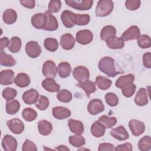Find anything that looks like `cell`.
Returning a JSON list of instances; mask_svg holds the SVG:
<instances>
[{
	"label": "cell",
	"mask_w": 151,
	"mask_h": 151,
	"mask_svg": "<svg viewBox=\"0 0 151 151\" xmlns=\"http://www.w3.org/2000/svg\"><path fill=\"white\" fill-rule=\"evenodd\" d=\"M98 67L102 73L110 77H114L117 74L124 73V71L120 72L116 70L114 60L110 57H104L101 58L98 63Z\"/></svg>",
	"instance_id": "cell-1"
},
{
	"label": "cell",
	"mask_w": 151,
	"mask_h": 151,
	"mask_svg": "<svg viewBox=\"0 0 151 151\" xmlns=\"http://www.w3.org/2000/svg\"><path fill=\"white\" fill-rule=\"evenodd\" d=\"M114 8L113 2L111 0H100L98 1L96 8L97 17H103L109 15Z\"/></svg>",
	"instance_id": "cell-2"
},
{
	"label": "cell",
	"mask_w": 151,
	"mask_h": 151,
	"mask_svg": "<svg viewBox=\"0 0 151 151\" xmlns=\"http://www.w3.org/2000/svg\"><path fill=\"white\" fill-rule=\"evenodd\" d=\"M65 2L68 6L81 11L90 9L93 4L92 0H65Z\"/></svg>",
	"instance_id": "cell-3"
},
{
	"label": "cell",
	"mask_w": 151,
	"mask_h": 151,
	"mask_svg": "<svg viewBox=\"0 0 151 151\" xmlns=\"http://www.w3.org/2000/svg\"><path fill=\"white\" fill-rule=\"evenodd\" d=\"M73 74L74 78L79 83H83L89 80L90 73L88 70L84 66H77L74 68Z\"/></svg>",
	"instance_id": "cell-4"
},
{
	"label": "cell",
	"mask_w": 151,
	"mask_h": 151,
	"mask_svg": "<svg viewBox=\"0 0 151 151\" xmlns=\"http://www.w3.org/2000/svg\"><path fill=\"white\" fill-rule=\"evenodd\" d=\"M42 72L44 77L46 78H54L57 76L58 68L53 61L47 60L42 65Z\"/></svg>",
	"instance_id": "cell-5"
},
{
	"label": "cell",
	"mask_w": 151,
	"mask_h": 151,
	"mask_svg": "<svg viewBox=\"0 0 151 151\" xmlns=\"http://www.w3.org/2000/svg\"><path fill=\"white\" fill-rule=\"evenodd\" d=\"M61 19L66 28H72L76 24V14L70 11L65 10L61 15Z\"/></svg>",
	"instance_id": "cell-6"
},
{
	"label": "cell",
	"mask_w": 151,
	"mask_h": 151,
	"mask_svg": "<svg viewBox=\"0 0 151 151\" xmlns=\"http://www.w3.org/2000/svg\"><path fill=\"white\" fill-rule=\"evenodd\" d=\"M25 51L29 57L35 58L41 54V48L37 42L31 41L27 43L25 45Z\"/></svg>",
	"instance_id": "cell-7"
},
{
	"label": "cell",
	"mask_w": 151,
	"mask_h": 151,
	"mask_svg": "<svg viewBox=\"0 0 151 151\" xmlns=\"http://www.w3.org/2000/svg\"><path fill=\"white\" fill-rule=\"evenodd\" d=\"M93 39V35L88 29H83L78 31L76 34V40L77 42L83 45L90 44Z\"/></svg>",
	"instance_id": "cell-8"
},
{
	"label": "cell",
	"mask_w": 151,
	"mask_h": 151,
	"mask_svg": "<svg viewBox=\"0 0 151 151\" xmlns=\"http://www.w3.org/2000/svg\"><path fill=\"white\" fill-rule=\"evenodd\" d=\"M104 110V106L101 100L95 99L90 101L87 106V110L91 115H96Z\"/></svg>",
	"instance_id": "cell-9"
},
{
	"label": "cell",
	"mask_w": 151,
	"mask_h": 151,
	"mask_svg": "<svg viewBox=\"0 0 151 151\" xmlns=\"http://www.w3.org/2000/svg\"><path fill=\"white\" fill-rule=\"evenodd\" d=\"M129 127L133 135L139 136L144 133L145 130V125L143 122L136 120H130L129 122Z\"/></svg>",
	"instance_id": "cell-10"
},
{
	"label": "cell",
	"mask_w": 151,
	"mask_h": 151,
	"mask_svg": "<svg viewBox=\"0 0 151 151\" xmlns=\"http://www.w3.org/2000/svg\"><path fill=\"white\" fill-rule=\"evenodd\" d=\"M140 35V31L136 25H132L126 30L122 35L121 38L124 41H130L137 39Z\"/></svg>",
	"instance_id": "cell-11"
},
{
	"label": "cell",
	"mask_w": 151,
	"mask_h": 151,
	"mask_svg": "<svg viewBox=\"0 0 151 151\" xmlns=\"http://www.w3.org/2000/svg\"><path fill=\"white\" fill-rule=\"evenodd\" d=\"M6 125L9 129L14 134H21L24 130V124L22 120L15 118L6 122Z\"/></svg>",
	"instance_id": "cell-12"
},
{
	"label": "cell",
	"mask_w": 151,
	"mask_h": 151,
	"mask_svg": "<svg viewBox=\"0 0 151 151\" xmlns=\"http://www.w3.org/2000/svg\"><path fill=\"white\" fill-rule=\"evenodd\" d=\"M17 141L15 137L9 134H6L2 140V146L5 151H15L17 148Z\"/></svg>",
	"instance_id": "cell-13"
},
{
	"label": "cell",
	"mask_w": 151,
	"mask_h": 151,
	"mask_svg": "<svg viewBox=\"0 0 151 151\" xmlns=\"http://www.w3.org/2000/svg\"><path fill=\"white\" fill-rule=\"evenodd\" d=\"M22 99L25 104L31 105L37 102L39 99V94L36 90L31 88L23 93Z\"/></svg>",
	"instance_id": "cell-14"
},
{
	"label": "cell",
	"mask_w": 151,
	"mask_h": 151,
	"mask_svg": "<svg viewBox=\"0 0 151 151\" xmlns=\"http://www.w3.org/2000/svg\"><path fill=\"white\" fill-rule=\"evenodd\" d=\"M110 134L114 138L120 141L126 140L129 137L128 132L123 126H119L111 129L110 132Z\"/></svg>",
	"instance_id": "cell-15"
},
{
	"label": "cell",
	"mask_w": 151,
	"mask_h": 151,
	"mask_svg": "<svg viewBox=\"0 0 151 151\" xmlns=\"http://www.w3.org/2000/svg\"><path fill=\"white\" fill-rule=\"evenodd\" d=\"M75 42V38L71 34L66 33L61 36L60 45L64 50H71L74 47Z\"/></svg>",
	"instance_id": "cell-16"
},
{
	"label": "cell",
	"mask_w": 151,
	"mask_h": 151,
	"mask_svg": "<svg viewBox=\"0 0 151 151\" xmlns=\"http://www.w3.org/2000/svg\"><path fill=\"white\" fill-rule=\"evenodd\" d=\"M14 72L12 70L1 71L0 73V83L1 85L8 86L15 82Z\"/></svg>",
	"instance_id": "cell-17"
},
{
	"label": "cell",
	"mask_w": 151,
	"mask_h": 151,
	"mask_svg": "<svg viewBox=\"0 0 151 151\" xmlns=\"http://www.w3.org/2000/svg\"><path fill=\"white\" fill-rule=\"evenodd\" d=\"M32 26L38 29H44L46 24V16L45 14L37 13L31 17Z\"/></svg>",
	"instance_id": "cell-18"
},
{
	"label": "cell",
	"mask_w": 151,
	"mask_h": 151,
	"mask_svg": "<svg viewBox=\"0 0 151 151\" xmlns=\"http://www.w3.org/2000/svg\"><path fill=\"white\" fill-rule=\"evenodd\" d=\"M44 14L46 16V24L44 29L48 31H54L57 29L58 24L56 18L48 11H45Z\"/></svg>",
	"instance_id": "cell-19"
},
{
	"label": "cell",
	"mask_w": 151,
	"mask_h": 151,
	"mask_svg": "<svg viewBox=\"0 0 151 151\" xmlns=\"http://www.w3.org/2000/svg\"><path fill=\"white\" fill-rule=\"evenodd\" d=\"M52 113L53 116L58 120H63L68 118L71 116V111L67 108L57 106L52 108Z\"/></svg>",
	"instance_id": "cell-20"
},
{
	"label": "cell",
	"mask_w": 151,
	"mask_h": 151,
	"mask_svg": "<svg viewBox=\"0 0 151 151\" xmlns=\"http://www.w3.org/2000/svg\"><path fill=\"white\" fill-rule=\"evenodd\" d=\"M135 103L139 106H143L148 103V93L145 88H140L137 91L134 97Z\"/></svg>",
	"instance_id": "cell-21"
},
{
	"label": "cell",
	"mask_w": 151,
	"mask_h": 151,
	"mask_svg": "<svg viewBox=\"0 0 151 151\" xmlns=\"http://www.w3.org/2000/svg\"><path fill=\"white\" fill-rule=\"evenodd\" d=\"M68 126L70 131L76 134H82L84 132V125L79 120L70 119L68 121Z\"/></svg>",
	"instance_id": "cell-22"
},
{
	"label": "cell",
	"mask_w": 151,
	"mask_h": 151,
	"mask_svg": "<svg viewBox=\"0 0 151 151\" xmlns=\"http://www.w3.org/2000/svg\"><path fill=\"white\" fill-rule=\"evenodd\" d=\"M107 46L111 49H122L124 46V41L116 35L110 37L106 40Z\"/></svg>",
	"instance_id": "cell-23"
},
{
	"label": "cell",
	"mask_w": 151,
	"mask_h": 151,
	"mask_svg": "<svg viewBox=\"0 0 151 151\" xmlns=\"http://www.w3.org/2000/svg\"><path fill=\"white\" fill-rule=\"evenodd\" d=\"M42 87L48 91L54 93L60 90V86L57 84L54 78H46L42 82Z\"/></svg>",
	"instance_id": "cell-24"
},
{
	"label": "cell",
	"mask_w": 151,
	"mask_h": 151,
	"mask_svg": "<svg viewBox=\"0 0 151 151\" xmlns=\"http://www.w3.org/2000/svg\"><path fill=\"white\" fill-rule=\"evenodd\" d=\"M134 80V77L132 74L120 76L116 81L115 85L117 88H123L126 86L132 84Z\"/></svg>",
	"instance_id": "cell-25"
},
{
	"label": "cell",
	"mask_w": 151,
	"mask_h": 151,
	"mask_svg": "<svg viewBox=\"0 0 151 151\" xmlns=\"http://www.w3.org/2000/svg\"><path fill=\"white\" fill-rule=\"evenodd\" d=\"M38 129L41 134L47 136L52 132V126L50 122L46 120H41L38 122Z\"/></svg>",
	"instance_id": "cell-26"
},
{
	"label": "cell",
	"mask_w": 151,
	"mask_h": 151,
	"mask_svg": "<svg viewBox=\"0 0 151 151\" xmlns=\"http://www.w3.org/2000/svg\"><path fill=\"white\" fill-rule=\"evenodd\" d=\"M31 82V80L28 74L24 73H21L17 74L15 79V84L17 86L23 88L27 87Z\"/></svg>",
	"instance_id": "cell-27"
},
{
	"label": "cell",
	"mask_w": 151,
	"mask_h": 151,
	"mask_svg": "<svg viewBox=\"0 0 151 151\" xmlns=\"http://www.w3.org/2000/svg\"><path fill=\"white\" fill-rule=\"evenodd\" d=\"M106 127L99 121H95L91 126V133L96 137H102L105 133Z\"/></svg>",
	"instance_id": "cell-28"
},
{
	"label": "cell",
	"mask_w": 151,
	"mask_h": 151,
	"mask_svg": "<svg viewBox=\"0 0 151 151\" xmlns=\"http://www.w3.org/2000/svg\"><path fill=\"white\" fill-rule=\"evenodd\" d=\"M2 19L5 24H12L17 21V14L12 9H7L3 13Z\"/></svg>",
	"instance_id": "cell-29"
},
{
	"label": "cell",
	"mask_w": 151,
	"mask_h": 151,
	"mask_svg": "<svg viewBox=\"0 0 151 151\" xmlns=\"http://www.w3.org/2000/svg\"><path fill=\"white\" fill-rule=\"evenodd\" d=\"M77 87H79L85 91L88 97H90V94L93 93H94L96 91V83L92 81L87 80L83 83H78L76 85Z\"/></svg>",
	"instance_id": "cell-30"
},
{
	"label": "cell",
	"mask_w": 151,
	"mask_h": 151,
	"mask_svg": "<svg viewBox=\"0 0 151 151\" xmlns=\"http://www.w3.org/2000/svg\"><path fill=\"white\" fill-rule=\"evenodd\" d=\"M20 103L17 100H8L6 103L5 110L8 114H16L20 109Z\"/></svg>",
	"instance_id": "cell-31"
},
{
	"label": "cell",
	"mask_w": 151,
	"mask_h": 151,
	"mask_svg": "<svg viewBox=\"0 0 151 151\" xmlns=\"http://www.w3.org/2000/svg\"><path fill=\"white\" fill-rule=\"evenodd\" d=\"M0 64L6 67H12L15 65L16 61L11 55L7 54L3 51L0 52Z\"/></svg>",
	"instance_id": "cell-32"
},
{
	"label": "cell",
	"mask_w": 151,
	"mask_h": 151,
	"mask_svg": "<svg viewBox=\"0 0 151 151\" xmlns=\"http://www.w3.org/2000/svg\"><path fill=\"white\" fill-rule=\"evenodd\" d=\"M72 71L70 64L67 62H61L58 65V72L60 77H68Z\"/></svg>",
	"instance_id": "cell-33"
},
{
	"label": "cell",
	"mask_w": 151,
	"mask_h": 151,
	"mask_svg": "<svg viewBox=\"0 0 151 151\" xmlns=\"http://www.w3.org/2000/svg\"><path fill=\"white\" fill-rule=\"evenodd\" d=\"M116 29L112 25L104 27L100 32V38L102 41H106L110 37L116 35Z\"/></svg>",
	"instance_id": "cell-34"
},
{
	"label": "cell",
	"mask_w": 151,
	"mask_h": 151,
	"mask_svg": "<svg viewBox=\"0 0 151 151\" xmlns=\"http://www.w3.org/2000/svg\"><path fill=\"white\" fill-rule=\"evenodd\" d=\"M111 83V81L106 77L99 76L96 78V84L98 87L102 90H106L109 88Z\"/></svg>",
	"instance_id": "cell-35"
},
{
	"label": "cell",
	"mask_w": 151,
	"mask_h": 151,
	"mask_svg": "<svg viewBox=\"0 0 151 151\" xmlns=\"http://www.w3.org/2000/svg\"><path fill=\"white\" fill-rule=\"evenodd\" d=\"M8 50L13 53L19 52L21 48V40L18 37H13L11 38L10 44L9 45Z\"/></svg>",
	"instance_id": "cell-36"
},
{
	"label": "cell",
	"mask_w": 151,
	"mask_h": 151,
	"mask_svg": "<svg viewBox=\"0 0 151 151\" xmlns=\"http://www.w3.org/2000/svg\"><path fill=\"white\" fill-rule=\"evenodd\" d=\"M98 121L107 129L113 127L117 123V119L115 117H109L106 115L100 116Z\"/></svg>",
	"instance_id": "cell-37"
},
{
	"label": "cell",
	"mask_w": 151,
	"mask_h": 151,
	"mask_svg": "<svg viewBox=\"0 0 151 151\" xmlns=\"http://www.w3.org/2000/svg\"><path fill=\"white\" fill-rule=\"evenodd\" d=\"M69 143L75 147H80L86 143L85 139L81 134H75L69 137Z\"/></svg>",
	"instance_id": "cell-38"
},
{
	"label": "cell",
	"mask_w": 151,
	"mask_h": 151,
	"mask_svg": "<svg viewBox=\"0 0 151 151\" xmlns=\"http://www.w3.org/2000/svg\"><path fill=\"white\" fill-rule=\"evenodd\" d=\"M138 148L142 151H148L151 149V138L149 136H145L138 142Z\"/></svg>",
	"instance_id": "cell-39"
},
{
	"label": "cell",
	"mask_w": 151,
	"mask_h": 151,
	"mask_svg": "<svg viewBox=\"0 0 151 151\" xmlns=\"http://www.w3.org/2000/svg\"><path fill=\"white\" fill-rule=\"evenodd\" d=\"M22 116L24 119L27 122H32L37 117V111L30 107H27L22 110Z\"/></svg>",
	"instance_id": "cell-40"
},
{
	"label": "cell",
	"mask_w": 151,
	"mask_h": 151,
	"mask_svg": "<svg viewBox=\"0 0 151 151\" xmlns=\"http://www.w3.org/2000/svg\"><path fill=\"white\" fill-rule=\"evenodd\" d=\"M44 46L47 50L51 52H55L58 49V42L55 38H47L44 40Z\"/></svg>",
	"instance_id": "cell-41"
},
{
	"label": "cell",
	"mask_w": 151,
	"mask_h": 151,
	"mask_svg": "<svg viewBox=\"0 0 151 151\" xmlns=\"http://www.w3.org/2000/svg\"><path fill=\"white\" fill-rule=\"evenodd\" d=\"M57 99L63 103H68L72 99V94L65 89L60 90L57 94Z\"/></svg>",
	"instance_id": "cell-42"
},
{
	"label": "cell",
	"mask_w": 151,
	"mask_h": 151,
	"mask_svg": "<svg viewBox=\"0 0 151 151\" xmlns=\"http://www.w3.org/2000/svg\"><path fill=\"white\" fill-rule=\"evenodd\" d=\"M137 44L141 48H149L151 46L150 38L149 35L143 34L137 38Z\"/></svg>",
	"instance_id": "cell-43"
},
{
	"label": "cell",
	"mask_w": 151,
	"mask_h": 151,
	"mask_svg": "<svg viewBox=\"0 0 151 151\" xmlns=\"http://www.w3.org/2000/svg\"><path fill=\"white\" fill-rule=\"evenodd\" d=\"M50 104L48 99L44 96H40L37 102L35 103V107L40 110H45Z\"/></svg>",
	"instance_id": "cell-44"
},
{
	"label": "cell",
	"mask_w": 151,
	"mask_h": 151,
	"mask_svg": "<svg viewBox=\"0 0 151 151\" xmlns=\"http://www.w3.org/2000/svg\"><path fill=\"white\" fill-rule=\"evenodd\" d=\"M17 94V91L15 89L11 87H7L2 91V97L6 100H13L15 98Z\"/></svg>",
	"instance_id": "cell-45"
},
{
	"label": "cell",
	"mask_w": 151,
	"mask_h": 151,
	"mask_svg": "<svg viewBox=\"0 0 151 151\" xmlns=\"http://www.w3.org/2000/svg\"><path fill=\"white\" fill-rule=\"evenodd\" d=\"M105 100L108 105L111 107L116 106L119 103L117 96L113 93H107L105 95Z\"/></svg>",
	"instance_id": "cell-46"
},
{
	"label": "cell",
	"mask_w": 151,
	"mask_h": 151,
	"mask_svg": "<svg viewBox=\"0 0 151 151\" xmlns=\"http://www.w3.org/2000/svg\"><path fill=\"white\" fill-rule=\"evenodd\" d=\"M61 2L60 0H52L48 4V11L50 13H56L60 11L61 8Z\"/></svg>",
	"instance_id": "cell-47"
},
{
	"label": "cell",
	"mask_w": 151,
	"mask_h": 151,
	"mask_svg": "<svg viewBox=\"0 0 151 151\" xmlns=\"http://www.w3.org/2000/svg\"><path fill=\"white\" fill-rule=\"evenodd\" d=\"M90 20V17L88 14H76V25H86Z\"/></svg>",
	"instance_id": "cell-48"
},
{
	"label": "cell",
	"mask_w": 151,
	"mask_h": 151,
	"mask_svg": "<svg viewBox=\"0 0 151 151\" xmlns=\"http://www.w3.org/2000/svg\"><path fill=\"white\" fill-rule=\"evenodd\" d=\"M136 85L133 83H132V84L122 88V93L124 96L126 97H130L134 94L136 91Z\"/></svg>",
	"instance_id": "cell-49"
},
{
	"label": "cell",
	"mask_w": 151,
	"mask_h": 151,
	"mask_svg": "<svg viewBox=\"0 0 151 151\" xmlns=\"http://www.w3.org/2000/svg\"><path fill=\"white\" fill-rule=\"evenodd\" d=\"M140 0H127L125 2V6L130 11H135L140 7Z\"/></svg>",
	"instance_id": "cell-50"
},
{
	"label": "cell",
	"mask_w": 151,
	"mask_h": 151,
	"mask_svg": "<svg viewBox=\"0 0 151 151\" xmlns=\"http://www.w3.org/2000/svg\"><path fill=\"white\" fill-rule=\"evenodd\" d=\"M22 150L23 151H37V148L34 143L28 139H26L23 144Z\"/></svg>",
	"instance_id": "cell-51"
},
{
	"label": "cell",
	"mask_w": 151,
	"mask_h": 151,
	"mask_svg": "<svg viewBox=\"0 0 151 151\" xmlns=\"http://www.w3.org/2000/svg\"><path fill=\"white\" fill-rule=\"evenodd\" d=\"M99 151H107V150H116V147L114 146L113 145L108 143H102L99 144L98 147Z\"/></svg>",
	"instance_id": "cell-52"
},
{
	"label": "cell",
	"mask_w": 151,
	"mask_h": 151,
	"mask_svg": "<svg viewBox=\"0 0 151 151\" xmlns=\"http://www.w3.org/2000/svg\"><path fill=\"white\" fill-rule=\"evenodd\" d=\"M143 63L144 66L147 68H151V54L150 52H146L143 56Z\"/></svg>",
	"instance_id": "cell-53"
},
{
	"label": "cell",
	"mask_w": 151,
	"mask_h": 151,
	"mask_svg": "<svg viewBox=\"0 0 151 151\" xmlns=\"http://www.w3.org/2000/svg\"><path fill=\"white\" fill-rule=\"evenodd\" d=\"M132 150L133 147L130 143H125L116 147V150L117 151H132Z\"/></svg>",
	"instance_id": "cell-54"
},
{
	"label": "cell",
	"mask_w": 151,
	"mask_h": 151,
	"mask_svg": "<svg viewBox=\"0 0 151 151\" xmlns=\"http://www.w3.org/2000/svg\"><path fill=\"white\" fill-rule=\"evenodd\" d=\"M20 3L25 8L32 9L35 7V2L34 0H21Z\"/></svg>",
	"instance_id": "cell-55"
},
{
	"label": "cell",
	"mask_w": 151,
	"mask_h": 151,
	"mask_svg": "<svg viewBox=\"0 0 151 151\" xmlns=\"http://www.w3.org/2000/svg\"><path fill=\"white\" fill-rule=\"evenodd\" d=\"M10 44V41L8 39V38L4 37H2L0 39V45H1V50L2 51L5 47H8L9 45Z\"/></svg>",
	"instance_id": "cell-56"
},
{
	"label": "cell",
	"mask_w": 151,
	"mask_h": 151,
	"mask_svg": "<svg viewBox=\"0 0 151 151\" xmlns=\"http://www.w3.org/2000/svg\"><path fill=\"white\" fill-rule=\"evenodd\" d=\"M57 150H70V149L64 145H60L55 149Z\"/></svg>",
	"instance_id": "cell-57"
}]
</instances>
